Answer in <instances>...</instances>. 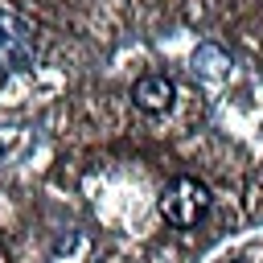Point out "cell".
<instances>
[{"mask_svg": "<svg viewBox=\"0 0 263 263\" xmlns=\"http://www.w3.org/2000/svg\"><path fill=\"white\" fill-rule=\"evenodd\" d=\"M132 99H136L140 111H164L173 103V82L164 74H144V78H136Z\"/></svg>", "mask_w": 263, "mask_h": 263, "instance_id": "obj_3", "label": "cell"}, {"mask_svg": "<svg viewBox=\"0 0 263 263\" xmlns=\"http://www.w3.org/2000/svg\"><path fill=\"white\" fill-rule=\"evenodd\" d=\"M205 205H210V193H205V185L193 181V177H177V181L164 189V197H160V214H164L173 226H193V222L205 214Z\"/></svg>", "mask_w": 263, "mask_h": 263, "instance_id": "obj_1", "label": "cell"}, {"mask_svg": "<svg viewBox=\"0 0 263 263\" xmlns=\"http://www.w3.org/2000/svg\"><path fill=\"white\" fill-rule=\"evenodd\" d=\"M29 62H33V29L21 16L0 12V70H16Z\"/></svg>", "mask_w": 263, "mask_h": 263, "instance_id": "obj_2", "label": "cell"}]
</instances>
